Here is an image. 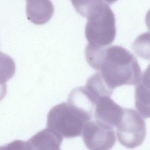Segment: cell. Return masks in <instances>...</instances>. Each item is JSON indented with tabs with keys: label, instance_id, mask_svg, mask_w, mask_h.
<instances>
[{
	"label": "cell",
	"instance_id": "16",
	"mask_svg": "<svg viewBox=\"0 0 150 150\" xmlns=\"http://www.w3.org/2000/svg\"><path fill=\"white\" fill-rule=\"evenodd\" d=\"M145 22H146V25L150 31V9L146 14V17H145Z\"/></svg>",
	"mask_w": 150,
	"mask_h": 150
},
{
	"label": "cell",
	"instance_id": "4",
	"mask_svg": "<svg viewBox=\"0 0 150 150\" xmlns=\"http://www.w3.org/2000/svg\"><path fill=\"white\" fill-rule=\"evenodd\" d=\"M117 128L119 142L127 149H134L140 146L146 136L145 121L141 114L134 109H124L122 118Z\"/></svg>",
	"mask_w": 150,
	"mask_h": 150
},
{
	"label": "cell",
	"instance_id": "3",
	"mask_svg": "<svg viewBox=\"0 0 150 150\" xmlns=\"http://www.w3.org/2000/svg\"><path fill=\"white\" fill-rule=\"evenodd\" d=\"M93 117L74 105L63 102L50 110L47 115V127L62 138L78 137L83 134L86 124Z\"/></svg>",
	"mask_w": 150,
	"mask_h": 150
},
{
	"label": "cell",
	"instance_id": "8",
	"mask_svg": "<svg viewBox=\"0 0 150 150\" xmlns=\"http://www.w3.org/2000/svg\"><path fill=\"white\" fill-rule=\"evenodd\" d=\"M63 138L48 128L34 135L28 141L34 150H61Z\"/></svg>",
	"mask_w": 150,
	"mask_h": 150
},
{
	"label": "cell",
	"instance_id": "2",
	"mask_svg": "<svg viewBox=\"0 0 150 150\" xmlns=\"http://www.w3.org/2000/svg\"><path fill=\"white\" fill-rule=\"evenodd\" d=\"M99 70L108 86L113 91L122 85H137L142 79V70L136 58L119 45L106 48Z\"/></svg>",
	"mask_w": 150,
	"mask_h": 150
},
{
	"label": "cell",
	"instance_id": "11",
	"mask_svg": "<svg viewBox=\"0 0 150 150\" xmlns=\"http://www.w3.org/2000/svg\"><path fill=\"white\" fill-rule=\"evenodd\" d=\"M132 48L137 56L150 60V33L139 35L133 43Z\"/></svg>",
	"mask_w": 150,
	"mask_h": 150
},
{
	"label": "cell",
	"instance_id": "6",
	"mask_svg": "<svg viewBox=\"0 0 150 150\" xmlns=\"http://www.w3.org/2000/svg\"><path fill=\"white\" fill-rule=\"evenodd\" d=\"M124 109L109 97H101L96 102L94 108L95 120L113 128L120 124Z\"/></svg>",
	"mask_w": 150,
	"mask_h": 150
},
{
	"label": "cell",
	"instance_id": "12",
	"mask_svg": "<svg viewBox=\"0 0 150 150\" xmlns=\"http://www.w3.org/2000/svg\"><path fill=\"white\" fill-rule=\"evenodd\" d=\"M16 64L13 59L0 52V83H6L16 72Z\"/></svg>",
	"mask_w": 150,
	"mask_h": 150
},
{
	"label": "cell",
	"instance_id": "1",
	"mask_svg": "<svg viewBox=\"0 0 150 150\" xmlns=\"http://www.w3.org/2000/svg\"><path fill=\"white\" fill-rule=\"evenodd\" d=\"M76 11L87 18L85 36L88 45L105 47L114 41L116 27L114 14L107 1H72Z\"/></svg>",
	"mask_w": 150,
	"mask_h": 150
},
{
	"label": "cell",
	"instance_id": "5",
	"mask_svg": "<svg viewBox=\"0 0 150 150\" xmlns=\"http://www.w3.org/2000/svg\"><path fill=\"white\" fill-rule=\"evenodd\" d=\"M82 136L89 150H110L116 142L113 128L96 120L86 124Z\"/></svg>",
	"mask_w": 150,
	"mask_h": 150
},
{
	"label": "cell",
	"instance_id": "10",
	"mask_svg": "<svg viewBox=\"0 0 150 150\" xmlns=\"http://www.w3.org/2000/svg\"><path fill=\"white\" fill-rule=\"evenodd\" d=\"M135 106L141 116L150 118V90L140 83L137 85L135 92Z\"/></svg>",
	"mask_w": 150,
	"mask_h": 150
},
{
	"label": "cell",
	"instance_id": "15",
	"mask_svg": "<svg viewBox=\"0 0 150 150\" xmlns=\"http://www.w3.org/2000/svg\"><path fill=\"white\" fill-rule=\"evenodd\" d=\"M7 86L6 83H0V101L4 98L7 93Z\"/></svg>",
	"mask_w": 150,
	"mask_h": 150
},
{
	"label": "cell",
	"instance_id": "9",
	"mask_svg": "<svg viewBox=\"0 0 150 150\" xmlns=\"http://www.w3.org/2000/svg\"><path fill=\"white\" fill-rule=\"evenodd\" d=\"M85 87L96 104L101 97H110L113 92V90L108 86L100 72L95 73L89 78Z\"/></svg>",
	"mask_w": 150,
	"mask_h": 150
},
{
	"label": "cell",
	"instance_id": "7",
	"mask_svg": "<svg viewBox=\"0 0 150 150\" xmlns=\"http://www.w3.org/2000/svg\"><path fill=\"white\" fill-rule=\"evenodd\" d=\"M26 15L31 22L41 25L48 22L54 12V6L49 1H27Z\"/></svg>",
	"mask_w": 150,
	"mask_h": 150
},
{
	"label": "cell",
	"instance_id": "13",
	"mask_svg": "<svg viewBox=\"0 0 150 150\" xmlns=\"http://www.w3.org/2000/svg\"><path fill=\"white\" fill-rule=\"evenodd\" d=\"M0 150H34L31 144L27 141L16 140L10 143L0 147Z\"/></svg>",
	"mask_w": 150,
	"mask_h": 150
},
{
	"label": "cell",
	"instance_id": "14",
	"mask_svg": "<svg viewBox=\"0 0 150 150\" xmlns=\"http://www.w3.org/2000/svg\"><path fill=\"white\" fill-rule=\"evenodd\" d=\"M140 83L144 87L150 90V64L142 75Z\"/></svg>",
	"mask_w": 150,
	"mask_h": 150
}]
</instances>
